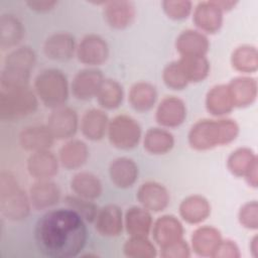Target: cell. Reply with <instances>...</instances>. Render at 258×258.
<instances>
[{
	"label": "cell",
	"instance_id": "6da1fadb",
	"mask_svg": "<svg viewBox=\"0 0 258 258\" xmlns=\"http://www.w3.org/2000/svg\"><path fill=\"white\" fill-rule=\"evenodd\" d=\"M87 237L85 221L70 208L48 211L37 221L34 229L38 250L52 258L78 256L86 245Z\"/></svg>",
	"mask_w": 258,
	"mask_h": 258
},
{
	"label": "cell",
	"instance_id": "7a4b0ae2",
	"mask_svg": "<svg viewBox=\"0 0 258 258\" xmlns=\"http://www.w3.org/2000/svg\"><path fill=\"white\" fill-rule=\"evenodd\" d=\"M239 128L230 119H204L198 121L188 133V142L197 150H207L233 141Z\"/></svg>",
	"mask_w": 258,
	"mask_h": 258
},
{
	"label": "cell",
	"instance_id": "3957f363",
	"mask_svg": "<svg viewBox=\"0 0 258 258\" xmlns=\"http://www.w3.org/2000/svg\"><path fill=\"white\" fill-rule=\"evenodd\" d=\"M29 197L19 186L15 177L6 171L0 175V210L11 221L25 219L30 211Z\"/></svg>",
	"mask_w": 258,
	"mask_h": 258
},
{
	"label": "cell",
	"instance_id": "277c9868",
	"mask_svg": "<svg viewBox=\"0 0 258 258\" xmlns=\"http://www.w3.org/2000/svg\"><path fill=\"white\" fill-rule=\"evenodd\" d=\"M34 89L41 102L51 109L63 106L69 97L67 77L56 69H46L38 74Z\"/></svg>",
	"mask_w": 258,
	"mask_h": 258
},
{
	"label": "cell",
	"instance_id": "5b68a950",
	"mask_svg": "<svg viewBox=\"0 0 258 258\" xmlns=\"http://www.w3.org/2000/svg\"><path fill=\"white\" fill-rule=\"evenodd\" d=\"M37 99L28 88L1 90L0 92V118L2 120H19L37 109Z\"/></svg>",
	"mask_w": 258,
	"mask_h": 258
},
{
	"label": "cell",
	"instance_id": "8992f818",
	"mask_svg": "<svg viewBox=\"0 0 258 258\" xmlns=\"http://www.w3.org/2000/svg\"><path fill=\"white\" fill-rule=\"evenodd\" d=\"M108 135L113 146L119 149H131L140 140L141 128L133 118L119 115L109 122Z\"/></svg>",
	"mask_w": 258,
	"mask_h": 258
},
{
	"label": "cell",
	"instance_id": "52a82bcc",
	"mask_svg": "<svg viewBox=\"0 0 258 258\" xmlns=\"http://www.w3.org/2000/svg\"><path fill=\"white\" fill-rule=\"evenodd\" d=\"M79 125L78 115L72 108H55L47 118V128L56 139H68L74 136Z\"/></svg>",
	"mask_w": 258,
	"mask_h": 258
},
{
	"label": "cell",
	"instance_id": "ba28073f",
	"mask_svg": "<svg viewBox=\"0 0 258 258\" xmlns=\"http://www.w3.org/2000/svg\"><path fill=\"white\" fill-rule=\"evenodd\" d=\"M77 55L79 60L85 64L100 66L108 58V44L101 36L88 34L79 43Z\"/></svg>",
	"mask_w": 258,
	"mask_h": 258
},
{
	"label": "cell",
	"instance_id": "9c48e42d",
	"mask_svg": "<svg viewBox=\"0 0 258 258\" xmlns=\"http://www.w3.org/2000/svg\"><path fill=\"white\" fill-rule=\"evenodd\" d=\"M104 80L101 71L89 68L80 71L72 83V92L75 98L87 101L96 97L99 88Z\"/></svg>",
	"mask_w": 258,
	"mask_h": 258
},
{
	"label": "cell",
	"instance_id": "30bf717a",
	"mask_svg": "<svg viewBox=\"0 0 258 258\" xmlns=\"http://www.w3.org/2000/svg\"><path fill=\"white\" fill-rule=\"evenodd\" d=\"M194 22L202 31L215 33L222 25L223 10L216 1L201 2L195 9Z\"/></svg>",
	"mask_w": 258,
	"mask_h": 258
},
{
	"label": "cell",
	"instance_id": "8fae6325",
	"mask_svg": "<svg viewBox=\"0 0 258 258\" xmlns=\"http://www.w3.org/2000/svg\"><path fill=\"white\" fill-rule=\"evenodd\" d=\"M44 54L53 60L64 61L73 57L77 51L76 41L68 32H57L46 38L43 45Z\"/></svg>",
	"mask_w": 258,
	"mask_h": 258
},
{
	"label": "cell",
	"instance_id": "7c38bea8",
	"mask_svg": "<svg viewBox=\"0 0 258 258\" xmlns=\"http://www.w3.org/2000/svg\"><path fill=\"white\" fill-rule=\"evenodd\" d=\"M57 168L58 160L56 156L48 150L32 152L27 160V170L29 174L37 180L49 179L57 173Z\"/></svg>",
	"mask_w": 258,
	"mask_h": 258
},
{
	"label": "cell",
	"instance_id": "4fadbf2b",
	"mask_svg": "<svg viewBox=\"0 0 258 258\" xmlns=\"http://www.w3.org/2000/svg\"><path fill=\"white\" fill-rule=\"evenodd\" d=\"M186 117V108L184 103L174 97L164 98L156 110V121L164 127L179 126Z\"/></svg>",
	"mask_w": 258,
	"mask_h": 258
},
{
	"label": "cell",
	"instance_id": "5bb4252c",
	"mask_svg": "<svg viewBox=\"0 0 258 258\" xmlns=\"http://www.w3.org/2000/svg\"><path fill=\"white\" fill-rule=\"evenodd\" d=\"M137 199L144 209L153 212L164 210L169 203V195L166 188L154 181L143 183L138 189Z\"/></svg>",
	"mask_w": 258,
	"mask_h": 258
},
{
	"label": "cell",
	"instance_id": "9a60e30c",
	"mask_svg": "<svg viewBox=\"0 0 258 258\" xmlns=\"http://www.w3.org/2000/svg\"><path fill=\"white\" fill-rule=\"evenodd\" d=\"M60 191L54 182L48 179L37 180L29 189V201L36 210H44L58 203Z\"/></svg>",
	"mask_w": 258,
	"mask_h": 258
},
{
	"label": "cell",
	"instance_id": "2e32d148",
	"mask_svg": "<svg viewBox=\"0 0 258 258\" xmlns=\"http://www.w3.org/2000/svg\"><path fill=\"white\" fill-rule=\"evenodd\" d=\"M96 230L102 236L114 237L122 232V212L116 205H107L100 209L95 219Z\"/></svg>",
	"mask_w": 258,
	"mask_h": 258
},
{
	"label": "cell",
	"instance_id": "e0dca14e",
	"mask_svg": "<svg viewBox=\"0 0 258 258\" xmlns=\"http://www.w3.org/2000/svg\"><path fill=\"white\" fill-rule=\"evenodd\" d=\"M54 137L50 133L46 125H33L23 128L19 135L21 146L29 151L36 152L47 150L52 143Z\"/></svg>",
	"mask_w": 258,
	"mask_h": 258
},
{
	"label": "cell",
	"instance_id": "ac0fdd59",
	"mask_svg": "<svg viewBox=\"0 0 258 258\" xmlns=\"http://www.w3.org/2000/svg\"><path fill=\"white\" fill-rule=\"evenodd\" d=\"M182 234V226L174 216L160 217L153 225L154 240L161 248L181 240Z\"/></svg>",
	"mask_w": 258,
	"mask_h": 258
},
{
	"label": "cell",
	"instance_id": "d6986e66",
	"mask_svg": "<svg viewBox=\"0 0 258 258\" xmlns=\"http://www.w3.org/2000/svg\"><path fill=\"white\" fill-rule=\"evenodd\" d=\"M175 46L181 56H205L209 49V40L202 32L187 29L178 35Z\"/></svg>",
	"mask_w": 258,
	"mask_h": 258
},
{
	"label": "cell",
	"instance_id": "ffe728a7",
	"mask_svg": "<svg viewBox=\"0 0 258 258\" xmlns=\"http://www.w3.org/2000/svg\"><path fill=\"white\" fill-rule=\"evenodd\" d=\"M109 174L112 182L117 187L127 188L137 180L138 166L128 157H118L111 162Z\"/></svg>",
	"mask_w": 258,
	"mask_h": 258
},
{
	"label": "cell",
	"instance_id": "44dd1931",
	"mask_svg": "<svg viewBox=\"0 0 258 258\" xmlns=\"http://www.w3.org/2000/svg\"><path fill=\"white\" fill-rule=\"evenodd\" d=\"M104 16L108 24L114 28L122 29L131 24L135 17V7L129 1L106 2Z\"/></svg>",
	"mask_w": 258,
	"mask_h": 258
},
{
	"label": "cell",
	"instance_id": "7402d4cb",
	"mask_svg": "<svg viewBox=\"0 0 258 258\" xmlns=\"http://www.w3.org/2000/svg\"><path fill=\"white\" fill-rule=\"evenodd\" d=\"M109 120L106 113L99 109L88 110L81 120V130L90 140H100L108 130Z\"/></svg>",
	"mask_w": 258,
	"mask_h": 258
},
{
	"label": "cell",
	"instance_id": "603a6c76",
	"mask_svg": "<svg viewBox=\"0 0 258 258\" xmlns=\"http://www.w3.org/2000/svg\"><path fill=\"white\" fill-rule=\"evenodd\" d=\"M221 241L220 232L209 226L197 229L191 237L192 249L201 256H213Z\"/></svg>",
	"mask_w": 258,
	"mask_h": 258
},
{
	"label": "cell",
	"instance_id": "cb8c5ba5",
	"mask_svg": "<svg viewBox=\"0 0 258 258\" xmlns=\"http://www.w3.org/2000/svg\"><path fill=\"white\" fill-rule=\"evenodd\" d=\"M125 226L131 237H147L152 227L151 215L144 208L132 207L126 213Z\"/></svg>",
	"mask_w": 258,
	"mask_h": 258
},
{
	"label": "cell",
	"instance_id": "d4e9b609",
	"mask_svg": "<svg viewBox=\"0 0 258 258\" xmlns=\"http://www.w3.org/2000/svg\"><path fill=\"white\" fill-rule=\"evenodd\" d=\"M206 107L214 116H222L231 112L234 104L228 85L213 87L207 95Z\"/></svg>",
	"mask_w": 258,
	"mask_h": 258
},
{
	"label": "cell",
	"instance_id": "484cf974",
	"mask_svg": "<svg viewBox=\"0 0 258 258\" xmlns=\"http://www.w3.org/2000/svg\"><path fill=\"white\" fill-rule=\"evenodd\" d=\"M179 213L185 222L189 224H198L209 217L211 207L205 198L201 196H191L182 201L179 207Z\"/></svg>",
	"mask_w": 258,
	"mask_h": 258
},
{
	"label": "cell",
	"instance_id": "4316f807",
	"mask_svg": "<svg viewBox=\"0 0 258 258\" xmlns=\"http://www.w3.org/2000/svg\"><path fill=\"white\" fill-rule=\"evenodd\" d=\"M73 191L84 199L93 201L102 194V183L98 176L91 172H79L71 180Z\"/></svg>",
	"mask_w": 258,
	"mask_h": 258
},
{
	"label": "cell",
	"instance_id": "83f0119b",
	"mask_svg": "<svg viewBox=\"0 0 258 258\" xmlns=\"http://www.w3.org/2000/svg\"><path fill=\"white\" fill-rule=\"evenodd\" d=\"M234 107H244L250 105L256 98V81L251 78L240 77L232 80L228 85Z\"/></svg>",
	"mask_w": 258,
	"mask_h": 258
},
{
	"label": "cell",
	"instance_id": "f1b7e54d",
	"mask_svg": "<svg viewBox=\"0 0 258 258\" xmlns=\"http://www.w3.org/2000/svg\"><path fill=\"white\" fill-rule=\"evenodd\" d=\"M89 156L87 145L81 140H71L59 150V160L67 169H76L86 163Z\"/></svg>",
	"mask_w": 258,
	"mask_h": 258
},
{
	"label": "cell",
	"instance_id": "f546056e",
	"mask_svg": "<svg viewBox=\"0 0 258 258\" xmlns=\"http://www.w3.org/2000/svg\"><path fill=\"white\" fill-rule=\"evenodd\" d=\"M24 29L20 20L12 14H3L0 18V45L3 49L17 45L22 39Z\"/></svg>",
	"mask_w": 258,
	"mask_h": 258
},
{
	"label": "cell",
	"instance_id": "4dcf8cb0",
	"mask_svg": "<svg viewBox=\"0 0 258 258\" xmlns=\"http://www.w3.org/2000/svg\"><path fill=\"white\" fill-rule=\"evenodd\" d=\"M156 98L157 93L152 85L139 82L132 86L128 100L133 109L139 112H146L154 106Z\"/></svg>",
	"mask_w": 258,
	"mask_h": 258
},
{
	"label": "cell",
	"instance_id": "1f68e13d",
	"mask_svg": "<svg viewBox=\"0 0 258 258\" xmlns=\"http://www.w3.org/2000/svg\"><path fill=\"white\" fill-rule=\"evenodd\" d=\"M144 148L152 154H164L171 150L174 144L172 134L161 128H150L144 136Z\"/></svg>",
	"mask_w": 258,
	"mask_h": 258
},
{
	"label": "cell",
	"instance_id": "d6a6232c",
	"mask_svg": "<svg viewBox=\"0 0 258 258\" xmlns=\"http://www.w3.org/2000/svg\"><path fill=\"white\" fill-rule=\"evenodd\" d=\"M177 63L188 83L201 82L209 74L210 64L205 56H181Z\"/></svg>",
	"mask_w": 258,
	"mask_h": 258
},
{
	"label": "cell",
	"instance_id": "836d02e7",
	"mask_svg": "<svg viewBox=\"0 0 258 258\" xmlns=\"http://www.w3.org/2000/svg\"><path fill=\"white\" fill-rule=\"evenodd\" d=\"M96 97L102 108L116 109L123 101V88L115 80L104 79Z\"/></svg>",
	"mask_w": 258,
	"mask_h": 258
},
{
	"label": "cell",
	"instance_id": "e575fe53",
	"mask_svg": "<svg viewBox=\"0 0 258 258\" xmlns=\"http://www.w3.org/2000/svg\"><path fill=\"white\" fill-rule=\"evenodd\" d=\"M257 166L255 154L247 148H239L232 152L228 159V167L237 176L247 175V173Z\"/></svg>",
	"mask_w": 258,
	"mask_h": 258
},
{
	"label": "cell",
	"instance_id": "d590c367",
	"mask_svg": "<svg viewBox=\"0 0 258 258\" xmlns=\"http://www.w3.org/2000/svg\"><path fill=\"white\" fill-rule=\"evenodd\" d=\"M35 63V53L29 46H21L12 50L5 58V68L30 72Z\"/></svg>",
	"mask_w": 258,
	"mask_h": 258
},
{
	"label": "cell",
	"instance_id": "8d00e7d4",
	"mask_svg": "<svg viewBox=\"0 0 258 258\" xmlns=\"http://www.w3.org/2000/svg\"><path fill=\"white\" fill-rule=\"evenodd\" d=\"M233 67L243 73L255 72L257 69V51L255 47L243 45L232 54Z\"/></svg>",
	"mask_w": 258,
	"mask_h": 258
},
{
	"label": "cell",
	"instance_id": "74e56055",
	"mask_svg": "<svg viewBox=\"0 0 258 258\" xmlns=\"http://www.w3.org/2000/svg\"><path fill=\"white\" fill-rule=\"evenodd\" d=\"M64 203L68 208L75 211L80 215L84 221L92 223L95 221L97 213L99 211L98 207L90 200L81 198L79 196H67L64 198Z\"/></svg>",
	"mask_w": 258,
	"mask_h": 258
},
{
	"label": "cell",
	"instance_id": "f35d334b",
	"mask_svg": "<svg viewBox=\"0 0 258 258\" xmlns=\"http://www.w3.org/2000/svg\"><path fill=\"white\" fill-rule=\"evenodd\" d=\"M124 252L129 257L147 258L156 255L155 247L146 237H131L124 245Z\"/></svg>",
	"mask_w": 258,
	"mask_h": 258
},
{
	"label": "cell",
	"instance_id": "ab89813d",
	"mask_svg": "<svg viewBox=\"0 0 258 258\" xmlns=\"http://www.w3.org/2000/svg\"><path fill=\"white\" fill-rule=\"evenodd\" d=\"M30 78V72L5 68L3 69L0 77L1 90L18 89L23 87H28V82Z\"/></svg>",
	"mask_w": 258,
	"mask_h": 258
},
{
	"label": "cell",
	"instance_id": "60d3db41",
	"mask_svg": "<svg viewBox=\"0 0 258 258\" xmlns=\"http://www.w3.org/2000/svg\"><path fill=\"white\" fill-rule=\"evenodd\" d=\"M165 85L172 90H182L188 84L176 61L168 63L162 75Z\"/></svg>",
	"mask_w": 258,
	"mask_h": 258
},
{
	"label": "cell",
	"instance_id": "b9f144b4",
	"mask_svg": "<svg viewBox=\"0 0 258 258\" xmlns=\"http://www.w3.org/2000/svg\"><path fill=\"white\" fill-rule=\"evenodd\" d=\"M163 10L172 19H184L191 11V2L189 1H163Z\"/></svg>",
	"mask_w": 258,
	"mask_h": 258
},
{
	"label": "cell",
	"instance_id": "7bdbcfd3",
	"mask_svg": "<svg viewBox=\"0 0 258 258\" xmlns=\"http://www.w3.org/2000/svg\"><path fill=\"white\" fill-rule=\"evenodd\" d=\"M241 224L249 229L257 228V203H248L243 206L239 213Z\"/></svg>",
	"mask_w": 258,
	"mask_h": 258
},
{
	"label": "cell",
	"instance_id": "ee69618b",
	"mask_svg": "<svg viewBox=\"0 0 258 258\" xmlns=\"http://www.w3.org/2000/svg\"><path fill=\"white\" fill-rule=\"evenodd\" d=\"M163 257H188L189 256V248L187 244L181 239L171 245L161 248Z\"/></svg>",
	"mask_w": 258,
	"mask_h": 258
},
{
	"label": "cell",
	"instance_id": "f6af8a7d",
	"mask_svg": "<svg viewBox=\"0 0 258 258\" xmlns=\"http://www.w3.org/2000/svg\"><path fill=\"white\" fill-rule=\"evenodd\" d=\"M213 257H239L238 248L234 242L222 240L213 254Z\"/></svg>",
	"mask_w": 258,
	"mask_h": 258
},
{
	"label": "cell",
	"instance_id": "bcb514c9",
	"mask_svg": "<svg viewBox=\"0 0 258 258\" xmlns=\"http://www.w3.org/2000/svg\"><path fill=\"white\" fill-rule=\"evenodd\" d=\"M56 3L57 2L55 1H29L27 2V5L35 11L44 12L52 9L53 6L56 5Z\"/></svg>",
	"mask_w": 258,
	"mask_h": 258
}]
</instances>
